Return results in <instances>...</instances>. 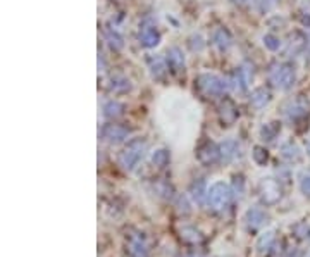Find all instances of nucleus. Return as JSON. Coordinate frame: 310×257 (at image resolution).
<instances>
[{"label": "nucleus", "instance_id": "6", "mask_svg": "<svg viewBox=\"0 0 310 257\" xmlns=\"http://www.w3.org/2000/svg\"><path fill=\"white\" fill-rule=\"evenodd\" d=\"M209 198H211L212 204L217 205V207L226 205L227 200H229V188H227L224 183H216V185H214V187L211 188Z\"/></svg>", "mask_w": 310, "mask_h": 257}, {"label": "nucleus", "instance_id": "1", "mask_svg": "<svg viewBox=\"0 0 310 257\" xmlns=\"http://www.w3.org/2000/svg\"><path fill=\"white\" fill-rule=\"evenodd\" d=\"M269 76H271V81L276 88L288 92L293 88L296 81V67L293 62H276L269 71Z\"/></svg>", "mask_w": 310, "mask_h": 257}, {"label": "nucleus", "instance_id": "24", "mask_svg": "<svg viewBox=\"0 0 310 257\" xmlns=\"http://www.w3.org/2000/svg\"><path fill=\"white\" fill-rule=\"evenodd\" d=\"M152 161L155 166H166L167 161H169V154H167V150H157L153 154Z\"/></svg>", "mask_w": 310, "mask_h": 257}, {"label": "nucleus", "instance_id": "19", "mask_svg": "<svg viewBox=\"0 0 310 257\" xmlns=\"http://www.w3.org/2000/svg\"><path fill=\"white\" fill-rule=\"evenodd\" d=\"M264 45H266V48L267 50H271V52H277L281 48V40L276 37V35H272V33H267V35H264Z\"/></svg>", "mask_w": 310, "mask_h": 257}, {"label": "nucleus", "instance_id": "20", "mask_svg": "<svg viewBox=\"0 0 310 257\" xmlns=\"http://www.w3.org/2000/svg\"><path fill=\"white\" fill-rule=\"evenodd\" d=\"M281 152H282V157H286L288 161H298L300 159V150H298V147L293 145V143H286V145H282Z\"/></svg>", "mask_w": 310, "mask_h": 257}, {"label": "nucleus", "instance_id": "2", "mask_svg": "<svg viewBox=\"0 0 310 257\" xmlns=\"http://www.w3.org/2000/svg\"><path fill=\"white\" fill-rule=\"evenodd\" d=\"M197 83H198L200 90H202L207 97H221L227 90V87H229L227 80H222L221 76L211 74V73L200 74L197 78Z\"/></svg>", "mask_w": 310, "mask_h": 257}, {"label": "nucleus", "instance_id": "18", "mask_svg": "<svg viewBox=\"0 0 310 257\" xmlns=\"http://www.w3.org/2000/svg\"><path fill=\"white\" fill-rule=\"evenodd\" d=\"M236 150H238V145H236L235 140H226V142L221 143V147H219V154H221L222 159H226V161L232 159Z\"/></svg>", "mask_w": 310, "mask_h": 257}, {"label": "nucleus", "instance_id": "7", "mask_svg": "<svg viewBox=\"0 0 310 257\" xmlns=\"http://www.w3.org/2000/svg\"><path fill=\"white\" fill-rule=\"evenodd\" d=\"M167 64L172 71L179 73V71H185L186 66V59H185V54L179 47H171L167 50Z\"/></svg>", "mask_w": 310, "mask_h": 257}, {"label": "nucleus", "instance_id": "16", "mask_svg": "<svg viewBox=\"0 0 310 257\" xmlns=\"http://www.w3.org/2000/svg\"><path fill=\"white\" fill-rule=\"evenodd\" d=\"M122 112H124V106L117 100H109L106 106H104V114H106V118L109 119L121 118Z\"/></svg>", "mask_w": 310, "mask_h": 257}, {"label": "nucleus", "instance_id": "21", "mask_svg": "<svg viewBox=\"0 0 310 257\" xmlns=\"http://www.w3.org/2000/svg\"><path fill=\"white\" fill-rule=\"evenodd\" d=\"M188 47L191 52H202L205 48V42L200 35H191L188 38Z\"/></svg>", "mask_w": 310, "mask_h": 257}, {"label": "nucleus", "instance_id": "27", "mask_svg": "<svg viewBox=\"0 0 310 257\" xmlns=\"http://www.w3.org/2000/svg\"><path fill=\"white\" fill-rule=\"evenodd\" d=\"M250 2V0H232V4H236L238 7H243V6H247V4Z\"/></svg>", "mask_w": 310, "mask_h": 257}, {"label": "nucleus", "instance_id": "10", "mask_svg": "<svg viewBox=\"0 0 310 257\" xmlns=\"http://www.w3.org/2000/svg\"><path fill=\"white\" fill-rule=\"evenodd\" d=\"M269 102H271V92L264 87L255 88L252 95H250V104H252L255 109H264Z\"/></svg>", "mask_w": 310, "mask_h": 257}, {"label": "nucleus", "instance_id": "13", "mask_svg": "<svg viewBox=\"0 0 310 257\" xmlns=\"http://www.w3.org/2000/svg\"><path fill=\"white\" fill-rule=\"evenodd\" d=\"M227 83H229V87L235 90L236 93H245V92H247V88H248V85H250L248 81L245 80V76L240 71V67L231 74V78L227 80Z\"/></svg>", "mask_w": 310, "mask_h": 257}, {"label": "nucleus", "instance_id": "9", "mask_svg": "<svg viewBox=\"0 0 310 257\" xmlns=\"http://www.w3.org/2000/svg\"><path fill=\"white\" fill-rule=\"evenodd\" d=\"M212 42L221 52H226V50H229V48H231L232 37L229 35V31H227V30L217 28L216 31H214V35H212Z\"/></svg>", "mask_w": 310, "mask_h": 257}, {"label": "nucleus", "instance_id": "25", "mask_svg": "<svg viewBox=\"0 0 310 257\" xmlns=\"http://www.w3.org/2000/svg\"><path fill=\"white\" fill-rule=\"evenodd\" d=\"M300 187H302V192L305 195H310V173L302 176V179H300Z\"/></svg>", "mask_w": 310, "mask_h": 257}, {"label": "nucleus", "instance_id": "12", "mask_svg": "<svg viewBox=\"0 0 310 257\" xmlns=\"http://www.w3.org/2000/svg\"><path fill=\"white\" fill-rule=\"evenodd\" d=\"M148 67H150V74H152L155 80H162L167 73L169 64H167L162 57H152L148 62Z\"/></svg>", "mask_w": 310, "mask_h": 257}, {"label": "nucleus", "instance_id": "22", "mask_svg": "<svg viewBox=\"0 0 310 257\" xmlns=\"http://www.w3.org/2000/svg\"><path fill=\"white\" fill-rule=\"evenodd\" d=\"M217 156H221V154H219V150L214 145H207L205 150L200 152V159L203 162H214L217 159Z\"/></svg>", "mask_w": 310, "mask_h": 257}, {"label": "nucleus", "instance_id": "28", "mask_svg": "<svg viewBox=\"0 0 310 257\" xmlns=\"http://www.w3.org/2000/svg\"><path fill=\"white\" fill-rule=\"evenodd\" d=\"M307 54L310 57V35H307Z\"/></svg>", "mask_w": 310, "mask_h": 257}, {"label": "nucleus", "instance_id": "15", "mask_svg": "<svg viewBox=\"0 0 310 257\" xmlns=\"http://www.w3.org/2000/svg\"><path fill=\"white\" fill-rule=\"evenodd\" d=\"M219 109H221L222 121H224V123H227V124H231L232 121L238 118V111H236L235 104H232L231 100H227V98L221 104V107H219Z\"/></svg>", "mask_w": 310, "mask_h": 257}, {"label": "nucleus", "instance_id": "26", "mask_svg": "<svg viewBox=\"0 0 310 257\" xmlns=\"http://www.w3.org/2000/svg\"><path fill=\"white\" fill-rule=\"evenodd\" d=\"M253 157L257 159V162H261V164H262V162L267 161V152L264 150L262 147H255L253 148Z\"/></svg>", "mask_w": 310, "mask_h": 257}, {"label": "nucleus", "instance_id": "8", "mask_svg": "<svg viewBox=\"0 0 310 257\" xmlns=\"http://www.w3.org/2000/svg\"><path fill=\"white\" fill-rule=\"evenodd\" d=\"M102 135H104V138H106L107 142L119 143V142H122V140L127 138L130 132H127L126 128H122V126H119V124H107L106 128H104Z\"/></svg>", "mask_w": 310, "mask_h": 257}, {"label": "nucleus", "instance_id": "11", "mask_svg": "<svg viewBox=\"0 0 310 257\" xmlns=\"http://www.w3.org/2000/svg\"><path fill=\"white\" fill-rule=\"evenodd\" d=\"M308 111V104L303 100V98H296L295 102H290V106L286 107V116L290 119H298L302 116L307 114Z\"/></svg>", "mask_w": 310, "mask_h": 257}, {"label": "nucleus", "instance_id": "3", "mask_svg": "<svg viewBox=\"0 0 310 257\" xmlns=\"http://www.w3.org/2000/svg\"><path fill=\"white\" fill-rule=\"evenodd\" d=\"M143 152H145V142L133 140L121 154V164L124 166L126 169H133L135 166L138 164V161L143 157Z\"/></svg>", "mask_w": 310, "mask_h": 257}, {"label": "nucleus", "instance_id": "23", "mask_svg": "<svg viewBox=\"0 0 310 257\" xmlns=\"http://www.w3.org/2000/svg\"><path fill=\"white\" fill-rule=\"evenodd\" d=\"M277 132H279L277 123H269L262 128V137H264V140H272L277 135Z\"/></svg>", "mask_w": 310, "mask_h": 257}, {"label": "nucleus", "instance_id": "4", "mask_svg": "<svg viewBox=\"0 0 310 257\" xmlns=\"http://www.w3.org/2000/svg\"><path fill=\"white\" fill-rule=\"evenodd\" d=\"M303 50H307V35H303L302 31H295L290 35L288 43H286V54L288 57H296Z\"/></svg>", "mask_w": 310, "mask_h": 257}, {"label": "nucleus", "instance_id": "17", "mask_svg": "<svg viewBox=\"0 0 310 257\" xmlns=\"http://www.w3.org/2000/svg\"><path fill=\"white\" fill-rule=\"evenodd\" d=\"M106 42L112 50H122V47H124V38L116 30H106Z\"/></svg>", "mask_w": 310, "mask_h": 257}, {"label": "nucleus", "instance_id": "5", "mask_svg": "<svg viewBox=\"0 0 310 257\" xmlns=\"http://www.w3.org/2000/svg\"><path fill=\"white\" fill-rule=\"evenodd\" d=\"M140 43L145 48H155L161 43V33L155 26H143L140 31Z\"/></svg>", "mask_w": 310, "mask_h": 257}, {"label": "nucleus", "instance_id": "14", "mask_svg": "<svg viewBox=\"0 0 310 257\" xmlns=\"http://www.w3.org/2000/svg\"><path fill=\"white\" fill-rule=\"evenodd\" d=\"M111 92L114 93H126L131 90V81L126 78V76H121V74H116L111 78V85H109Z\"/></svg>", "mask_w": 310, "mask_h": 257}]
</instances>
